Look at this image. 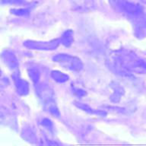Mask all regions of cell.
Wrapping results in <instances>:
<instances>
[{
  "label": "cell",
  "instance_id": "8fae6325",
  "mask_svg": "<svg viewBox=\"0 0 146 146\" xmlns=\"http://www.w3.org/2000/svg\"><path fill=\"white\" fill-rule=\"evenodd\" d=\"M51 77L56 82H58V83H61V84L68 82V79H69V77H68V75H66L65 73L62 72L58 70L52 71L51 72Z\"/></svg>",
  "mask_w": 146,
  "mask_h": 146
},
{
  "label": "cell",
  "instance_id": "5b68a950",
  "mask_svg": "<svg viewBox=\"0 0 146 146\" xmlns=\"http://www.w3.org/2000/svg\"><path fill=\"white\" fill-rule=\"evenodd\" d=\"M61 43L60 39H53L50 41L26 40L24 42L25 47L31 50H54Z\"/></svg>",
  "mask_w": 146,
  "mask_h": 146
},
{
  "label": "cell",
  "instance_id": "e0dca14e",
  "mask_svg": "<svg viewBox=\"0 0 146 146\" xmlns=\"http://www.w3.org/2000/svg\"><path fill=\"white\" fill-rule=\"evenodd\" d=\"M138 1L140 2H141V3H143V4L146 5V0H138Z\"/></svg>",
  "mask_w": 146,
  "mask_h": 146
},
{
  "label": "cell",
  "instance_id": "2e32d148",
  "mask_svg": "<svg viewBox=\"0 0 146 146\" xmlns=\"http://www.w3.org/2000/svg\"><path fill=\"white\" fill-rule=\"evenodd\" d=\"M42 125H43V126H45V127L46 128H52V122L49 119H43V121H42Z\"/></svg>",
  "mask_w": 146,
  "mask_h": 146
},
{
  "label": "cell",
  "instance_id": "4fadbf2b",
  "mask_svg": "<svg viewBox=\"0 0 146 146\" xmlns=\"http://www.w3.org/2000/svg\"><path fill=\"white\" fill-rule=\"evenodd\" d=\"M111 7L117 12H120L125 0H109Z\"/></svg>",
  "mask_w": 146,
  "mask_h": 146
},
{
  "label": "cell",
  "instance_id": "52a82bcc",
  "mask_svg": "<svg viewBox=\"0 0 146 146\" xmlns=\"http://www.w3.org/2000/svg\"><path fill=\"white\" fill-rule=\"evenodd\" d=\"M15 84L16 90L20 95H27L29 93V84L25 80H23L19 77H15Z\"/></svg>",
  "mask_w": 146,
  "mask_h": 146
},
{
  "label": "cell",
  "instance_id": "7a4b0ae2",
  "mask_svg": "<svg viewBox=\"0 0 146 146\" xmlns=\"http://www.w3.org/2000/svg\"><path fill=\"white\" fill-rule=\"evenodd\" d=\"M120 13H123L132 23L137 37L146 36V16L139 5L125 0Z\"/></svg>",
  "mask_w": 146,
  "mask_h": 146
},
{
  "label": "cell",
  "instance_id": "5bb4252c",
  "mask_svg": "<svg viewBox=\"0 0 146 146\" xmlns=\"http://www.w3.org/2000/svg\"><path fill=\"white\" fill-rule=\"evenodd\" d=\"M11 13L17 15H25L28 13V11L26 9H13L11 10Z\"/></svg>",
  "mask_w": 146,
  "mask_h": 146
},
{
  "label": "cell",
  "instance_id": "ac0fdd59",
  "mask_svg": "<svg viewBox=\"0 0 146 146\" xmlns=\"http://www.w3.org/2000/svg\"><path fill=\"white\" fill-rule=\"evenodd\" d=\"M1 75H2V72H1V69H0V76H1Z\"/></svg>",
  "mask_w": 146,
  "mask_h": 146
},
{
  "label": "cell",
  "instance_id": "7c38bea8",
  "mask_svg": "<svg viewBox=\"0 0 146 146\" xmlns=\"http://www.w3.org/2000/svg\"><path fill=\"white\" fill-rule=\"evenodd\" d=\"M28 75L34 84H38L40 78V73L37 68L34 67H30L28 68Z\"/></svg>",
  "mask_w": 146,
  "mask_h": 146
},
{
  "label": "cell",
  "instance_id": "30bf717a",
  "mask_svg": "<svg viewBox=\"0 0 146 146\" xmlns=\"http://www.w3.org/2000/svg\"><path fill=\"white\" fill-rule=\"evenodd\" d=\"M113 92L110 97V100L113 102H119L122 96L123 95V94H124V90L122 87L116 84L113 87Z\"/></svg>",
  "mask_w": 146,
  "mask_h": 146
},
{
  "label": "cell",
  "instance_id": "277c9868",
  "mask_svg": "<svg viewBox=\"0 0 146 146\" xmlns=\"http://www.w3.org/2000/svg\"><path fill=\"white\" fill-rule=\"evenodd\" d=\"M52 60L62 68L72 72H80L84 68L83 62L79 58L68 54H57L52 57Z\"/></svg>",
  "mask_w": 146,
  "mask_h": 146
},
{
  "label": "cell",
  "instance_id": "3957f363",
  "mask_svg": "<svg viewBox=\"0 0 146 146\" xmlns=\"http://www.w3.org/2000/svg\"><path fill=\"white\" fill-rule=\"evenodd\" d=\"M37 94L39 98L43 102V107L48 112L54 116L59 117L60 115L59 110L57 107L54 100L53 90L48 84H42L37 88Z\"/></svg>",
  "mask_w": 146,
  "mask_h": 146
},
{
  "label": "cell",
  "instance_id": "9c48e42d",
  "mask_svg": "<svg viewBox=\"0 0 146 146\" xmlns=\"http://www.w3.org/2000/svg\"><path fill=\"white\" fill-rule=\"evenodd\" d=\"M73 31L72 30H68L64 32L62 36L60 37V42L62 45L65 46H70L74 40V36H73Z\"/></svg>",
  "mask_w": 146,
  "mask_h": 146
},
{
  "label": "cell",
  "instance_id": "8992f818",
  "mask_svg": "<svg viewBox=\"0 0 146 146\" xmlns=\"http://www.w3.org/2000/svg\"><path fill=\"white\" fill-rule=\"evenodd\" d=\"M2 59L3 62L9 67L11 70H16L18 69V60L16 57L15 54L12 51L9 50H4L2 52L1 55Z\"/></svg>",
  "mask_w": 146,
  "mask_h": 146
},
{
  "label": "cell",
  "instance_id": "9a60e30c",
  "mask_svg": "<svg viewBox=\"0 0 146 146\" xmlns=\"http://www.w3.org/2000/svg\"><path fill=\"white\" fill-rule=\"evenodd\" d=\"M73 92L75 95L78 96V97H83V96L86 95V92L81 88H74L73 89Z\"/></svg>",
  "mask_w": 146,
  "mask_h": 146
},
{
  "label": "cell",
  "instance_id": "ba28073f",
  "mask_svg": "<svg viewBox=\"0 0 146 146\" xmlns=\"http://www.w3.org/2000/svg\"><path fill=\"white\" fill-rule=\"evenodd\" d=\"M75 105L77 107L82 110L83 111H85L86 113L91 115H96V116H105L107 115V113L103 110H94L93 108H91V107H89L88 105L83 104V103L78 102V101H75Z\"/></svg>",
  "mask_w": 146,
  "mask_h": 146
},
{
  "label": "cell",
  "instance_id": "6da1fadb",
  "mask_svg": "<svg viewBox=\"0 0 146 146\" xmlns=\"http://www.w3.org/2000/svg\"><path fill=\"white\" fill-rule=\"evenodd\" d=\"M110 67L116 73L129 75L132 72L146 73V61L133 52L117 50L110 55Z\"/></svg>",
  "mask_w": 146,
  "mask_h": 146
}]
</instances>
